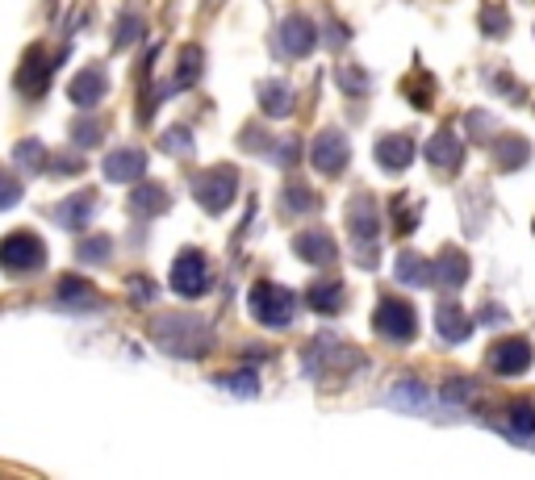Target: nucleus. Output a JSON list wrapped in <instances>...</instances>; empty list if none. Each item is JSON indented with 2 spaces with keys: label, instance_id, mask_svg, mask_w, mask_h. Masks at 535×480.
<instances>
[{
  "label": "nucleus",
  "instance_id": "nucleus-18",
  "mask_svg": "<svg viewBox=\"0 0 535 480\" xmlns=\"http://www.w3.org/2000/svg\"><path fill=\"white\" fill-rule=\"evenodd\" d=\"M435 330H439V339H444V343H464V339L473 334L469 309H460V305H439V309H435Z\"/></svg>",
  "mask_w": 535,
  "mask_h": 480
},
{
  "label": "nucleus",
  "instance_id": "nucleus-14",
  "mask_svg": "<svg viewBox=\"0 0 535 480\" xmlns=\"http://www.w3.org/2000/svg\"><path fill=\"white\" fill-rule=\"evenodd\" d=\"M293 251H297V259L314 263V268H327V263L335 259V238L327 230H306V234L293 238Z\"/></svg>",
  "mask_w": 535,
  "mask_h": 480
},
{
  "label": "nucleus",
  "instance_id": "nucleus-3",
  "mask_svg": "<svg viewBox=\"0 0 535 480\" xmlns=\"http://www.w3.org/2000/svg\"><path fill=\"white\" fill-rule=\"evenodd\" d=\"M46 263V243L34 234V230H17V234H5L0 243V268L9 276H26V272H38Z\"/></svg>",
  "mask_w": 535,
  "mask_h": 480
},
{
  "label": "nucleus",
  "instance_id": "nucleus-6",
  "mask_svg": "<svg viewBox=\"0 0 535 480\" xmlns=\"http://www.w3.org/2000/svg\"><path fill=\"white\" fill-rule=\"evenodd\" d=\"M372 326H377V334H385L389 343H410L414 330H418L414 305L402 301V297H385V301L377 305V314H372Z\"/></svg>",
  "mask_w": 535,
  "mask_h": 480
},
{
  "label": "nucleus",
  "instance_id": "nucleus-31",
  "mask_svg": "<svg viewBox=\"0 0 535 480\" xmlns=\"http://www.w3.org/2000/svg\"><path fill=\"white\" fill-rule=\"evenodd\" d=\"M218 384L222 389H230V393H243V397H255V372H226V376H218Z\"/></svg>",
  "mask_w": 535,
  "mask_h": 480
},
{
  "label": "nucleus",
  "instance_id": "nucleus-38",
  "mask_svg": "<svg viewBox=\"0 0 535 480\" xmlns=\"http://www.w3.org/2000/svg\"><path fill=\"white\" fill-rule=\"evenodd\" d=\"M113 38H118V46L138 42V38H143V21H138L134 13H126V17H122V26H118V34H113Z\"/></svg>",
  "mask_w": 535,
  "mask_h": 480
},
{
  "label": "nucleus",
  "instance_id": "nucleus-22",
  "mask_svg": "<svg viewBox=\"0 0 535 480\" xmlns=\"http://www.w3.org/2000/svg\"><path fill=\"white\" fill-rule=\"evenodd\" d=\"M260 105L268 117H289L293 113V88L285 80H264L260 84Z\"/></svg>",
  "mask_w": 535,
  "mask_h": 480
},
{
  "label": "nucleus",
  "instance_id": "nucleus-12",
  "mask_svg": "<svg viewBox=\"0 0 535 480\" xmlns=\"http://www.w3.org/2000/svg\"><path fill=\"white\" fill-rule=\"evenodd\" d=\"M460 159H464V147H460L456 130H435V138L427 142V163L435 172H456Z\"/></svg>",
  "mask_w": 535,
  "mask_h": 480
},
{
  "label": "nucleus",
  "instance_id": "nucleus-11",
  "mask_svg": "<svg viewBox=\"0 0 535 480\" xmlns=\"http://www.w3.org/2000/svg\"><path fill=\"white\" fill-rule=\"evenodd\" d=\"M347 226H352L356 243H377L381 234V213H377V201L372 197H352V205H347Z\"/></svg>",
  "mask_w": 535,
  "mask_h": 480
},
{
  "label": "nucleus",
  "instance_id": "nucleus-2",
  "mask_svg": "<svg viewBox=\"0 0 535 480\" xmlns=\"http://www.w3.org/2000/svg\"><path fill=\"white\" fill-rule=\"evenodd\" d=\"M247 305H251L255 322H264V326H272V330L289 326V322H293V314H297V297L289 293V288H281V284H268V280L251 288Z\"/></svg>",
  "mask_w": 535,
  "mask_h": 480
},
{
  "label": "nucleus",
  "instance_id": "nucleus-7",
  "mask_svg": "<svg viewBox=\"0 0 535 480\" xmlns=\"http://www.w3.org/2000/svg\"><path fill=\"white\" fill-rule=\"evenodd\" d=\"M172 288L180 297H205L209 293V263L201 251H180L172 263Z\"/></svg>",
  "mask_w": 535,
  "mask_h": 480
},
{
  "label": "nucleus",
  "instance_id": "nucleus-17",
  "mask_svg": "<svg viewBox=\"0 0 535 480\" xmlns=\"http://www.w3.org/2000/svg\"><path fill=\"white\" fill-rule=\"evenodd\" d=\"M377 163L385 167V172H406V167L414 163V142L410 134H385L377 142Z\"/></svg>",
  "mask_w": 535,
  "mask_h": 480
},
{
  "label": "nucleus",
  "instance_id": "nucleus-34",
  "mask_svg": "<svg viewBox=\"0 0 535 480\" xmlns=\"http://www.w3.org/2000/svg\"><path fill=\"white\" fill-rule=\"evenodd\" d=\"M159 147L172 151V155H189V151H193V134L184 130V126H172L164 138H159Z\"/></svg>",
  "mask_w": 535,
  "mask_h": 480
},
{
  "label": "nucleus",
  "instance_id": "nucleus-27",
  "mask_svg": "<svg viewBox=\"0 0 535 480\" xmlns=\"http://www.w3.org/2000/svg\"><path fill=\"white\" fill-rule=\"evenodd\" d=\"M59 297H63L67 305H80V309L97 305V293H92V284H84V280H76V276H67V280L59 284Z\"/></svg>",
  "mask_w": 535,
  "mask_h": 480
},
{
  "label": "nucleus",
  "instance_id": "nucleus-30",
  "mask_svg": "<svg viewBox=\"0 0 535 480\" xmlns=\"http://www.w3.org/2000/svg\"><path fill=\"white\" fill-rule=\"evenodd\" d=\"M197 76H201V51H197V46H184L180 71H176V88H189Z\"/></svg>",
  "mask_w": 535,
  "mask_h": 480
},
{
  "label": "nucleus",
  "instance_id": "nucleus-21",
  "mask_svg": "<svg viewBox=\"0 0 535 480\" xmlns=\"http://www.w3.org/2000/svg\"><path fill=\"white\" fill-rule=\"evenodd\" d=\"M92 209H97V197H92V192H76V197L55 205V222L67 226V230H80V226H88Z\"/></svg>",
  "mask_w": 535,
  "mask_h": 480
},
{
  "label": "nucleus",
  "instance_id": "nucleus-29",
  "mask_svg": "<svg viewBox=\"0 0 535 480\" xmlns=\"http://www.w3.org/2000/svg\"><path fill=\"white\" fill-rule=\"evenodd\" d=\"M427 389H423V384H414V380H406V384H398V389H393L389 393V401L393 405H410V410H423V405H427Z\"/></svg>",
  "mask_w": 535,
  "mask_h": 480
},
{
  "label": "nucleus",
  "instance_id": "nucleus-16",
  "mask_svg": "<svg viewBox=\"0 0 535 480\" xmlns=\"http://www.w3.org/2000/svg\"><path fill=\"white\" fill-rule=\"evenodd\" d=\"M147 172V155L143 151H134V147H122V151H113L105 159V176L113 184H130V180H143Z\"/></svg>",
  "mask_w": 535,
  "mask_h": 480
},
{
  "label": "nucleus",
  "instance_id": "nucleus-36",
  "mask_svg": "<svg viewBox=\"0 0 535 480\" xmlns=\"http://www.w3.org/2000/svg\"><path fill=\"white\" fill-rule=\"evenodd\" d=\"M21 201V180L9 176V172H0V209H13Z\"/></svg>",
  "mask_w": 535,
  "mask_h": 480
},
{
  "label": "nucleus",
  "instance_id": "nucleus-23",
  "mask_svg": "<svg viewBox=\"0 0 535 480\" xmlns=\"http://www.w3.org/2000/svg\"><path fill=\"white\" fill-rule=\"evenodd\" d=\"M393 272H398L402 284H414V288H423V284L435 280V276H431V263H427L423 255H414V251H402L398 263H393Z\"/></svg>",
  "mask_w": 535,
  "mask_h": 480
},
{
  "label": "nucleus",
  "instance_id": "nucleus-32",
  "mask_svg": "<svg viewBox=\"0 0 535 480\" xmlns=\"http://www.w3.org/2000/svg\"><path fill=\"white\" fill-rule=\"evenodd\" d=\"M335 80H339V88H343V92H352V96L368 92V76H364L360 67H352V63L339 67V71H335Z\"/></svg>",
  "mask_w": 535,
  "mask_h": 480
},
{
  "label": "nucleus",
  "instance_id": "nucleus-33",
  "mask_svg": "<svg viewBox=\"0 0 535 480\" xmlns=\"http://www.w3.org/2000/svg\"><path fill=\"white\" fill-rule=\"evenodd\" d=\"M17 163H21V167H30V172H42V167H46V151H42V142H34V138L21 142V147H17Z\"/></svg>",
  "mask_w": 535,
  "mask_h": 480
},
{
  "label": "nucleus",
  "instance_id": "nucleus-41",
  "mask_svg": "<svg viewBox=\"0 0 535 480\" xmlns=\"http://www.w3.org/2000/svg\"><path fill=\"white\" fill-rule=\"evenodd\" d=\"M481 26H485V34L498 38V34L510 30V21H506V13H498V9H485V13H481Z\"/></svg>",
  "mask_w": 535,
  "mask_h": 480
},
{
  "label": "nucleus",
  "instance_id": "nucleus-8",
  "mask_svg": "<svg viewBox=\"0 0 535 480\" xmlns=\"http://www.w3.org/2000/svg\"><path fill=\"white\" fill-rule=\"evenodd\" d=\"M310 159H314V167L322 176H335V172H343V167H347L352 151H347V138L339 130H322L314 138V147H310Z\"/></svg>",
  "mask_w": 535,
  "mask_h": 480
},
{
  "label": "nucleus",
  "instance_id": "nucleus-5",
  "mask_svg": "<svg viewBox=\"0 0 535 480\" xmlns=\"http://www.w3.org/2000/svg\"><path fill=\"white\" fill-rule=\"evenodd\" d=\"M235 192H239V176L230 172V167H209V172H201L193 180V197L205 213H222L235 201Z\"/></svg>",
  "mask_w": 535,
  "mask_h": 480
},
{
  "label": "nucleus",
  "instance_id": "nucleus-13",
  "mask_svg": "<svg viewBox=\"0 0 535 480\" xmlns=\"http://www.w3.org/2000/svg\"><path fill=\"white\" fill-rule=\"evenodd\" d=\"M431 276L439 288H448V293H456V288L469 280V259H464L456 247H444L439 251V259L431 263Z\"/></svg>",
  "mask_w": 535,
  "mask_h": 480
},
{
  "label": "nucleus",
  "instance_id": "nucleus-26",
  "mask_svg": "<svg viewBox=\"0 0 535 480\" xmlns=\"http://www.w3.org/2000/svg\"><path fill=\"white\" fill-rule=\"evenodd\" d=\"M527 155H531V151H527V142H523V138H498L494 159H498L502 172H515V167H523Z\"/></svg>",
  "mask_w": 535,
  "mask_h": 480
},
{
  "label": "nucleus",
  "instance_id": "nucleus-37",
  "mask_svg": "<svg viewBox=\"0 0 535 480\" xmlns=\"http://www.w3.org/2000/svg\"><path fill=\"white\" fill-rule=\"evenodd\" d=\"M101 122H76V130H72V138H76V147H97L101 142Z\"/></svg>",
  "mask_w": 535,
  "mask_h": 480
},
{
  "label": "nucleus",
  "instance_id": "nucleus-1",
  "mask_svg": "<svg viewBox=\"0 0 535 480\" xmlns=\"http://www.w3.org/2000/svg\"><path fill=\"white\" fill-rule=\"evenodd\" d=\"M155 334V343L164 347L168 355H184V359H197L205 355L209 347H214V334H209V326L193 314H168V318H159L151 326Z\"/></svg>",
  "mask_w": 535,
  "mask_h": 480
},
{
  "label": "nucleus",
  "instance_id": "nucleus-39",
  "mask_svg": "<svg viewBox=\"0 0 535 480\" xmlns=\"http://www.w3.org/2000/svg\"><path fill=\"white\" fill-rule=\"evenodd\" d=\"M80 259H84V263H101V259H109V238H88V243L80 247Z\"/></svg>",
  "mask_w": 535,
  "mask_h": 480
},
{
  "label": "nucleus",
  "instance_id": "nucleus-4",
  "mask_svg": "<svg viewBox=\"0 0 535 480\" xmlns=\"http://www.w3.org/2000/svg\"><path fill=\"white\" fill-rule=\"evenodd\" d=\"M356 364H360V355L347 347V343L331 339V334H318L314 347L306 351V372L310 376H339V372L356 368Z\"/></svg>",
  "mask_w": 535,
  "mask_h": 480
},
{
  "label": "nucleus",
  "instance_id": "nucleus-28",
  "mask_svg": "<svg viewBox=\"0 0 535 480\" xmlns=\"http://www.w3.org/2000/svg\"><path fill=\"white\" fill-rule=\"evenodd\" d=\"M393 226H398V234H410L418 226V201L414 197H393Z\"/></svg>",
  "mask_w": 535,
  "mask_h": 480
},
{
  "label": "nucleus",
  "instance_id": "nucleus-25",
  "mask_svg": "<svg viewBox=\"0 0 535 480\" xmlns=\"http://www.w3.org/2000/svg\"><path fill=\"white\" fill-rule=\"evenodd\" d=\"M506 430L515 435L519 443H531L535 439V405L531 401H515L506 414Z\"/></svg>",
  "mask_w": 535,
  "mask_h": 480
},
{
  "label": "nucleus",
  "instance_id": "nucleus-10",
  "mask_svg": "<svg viewBox=\"0 0 535 480\" xmlns=\"http://www.w3.org/2000/svg\"><path fill=\"white\" fill-rule=\"evenodd\" d=\"M490 368L498 376H523L531 368V343L527 339H502V343H494Z\"/></svg>",
  "mask_w": 535,
  "mask_h": 480
},
{
  "label": "nucleus",
  "instance_id": "nucleus-20",
  "mask_svg": "<svg viewBox=\"0 0 535 480\" xmlns=\"http://www.w3.org/2000/svg\"><path fill=\"white\" fill-rule=\"evenodd\" d=\"M105 88H109V80H105V67H84L80 76L72 80V88H67V92H72V101H76V105L92 109V105H97L101 96H105Z\"/></svg>",
  "mask_w": 535,
  "mask_h": 480
},
{
  "label": "nucleus",
  "instance_id": "nucleus-15",
  "mask_svg": "<svg viewBox=\"0 0 535 480\" xmlns=\"http://www.w3.org/2000/svg\"><path fill=\"white\" fill-rule=\"evenodd\" d=\"M281 51L293 55V59L314 51V21L310 17H301V13L285 17V26H281Z\"/></svg>",
  "mask_w": 535,
  "mask_h": 480
},
{
  "label": "nucleus",
  "instance_id": "nucleus-40",
  "mask_svg": "<svg viewBox=\"0 0 535 480\" xmlns=\"http://www.w3.org/2000/svg\"><path fill=\"white\" fill-rule=\"evenodd\" d=\"M444 397L456 401V405H464V401H473V397H477V389H473L469 380H460V376H456V380L448 384V389H444Z\"/></svg>",
  "mask_w": 535,
  "mask_h": 480
},
{
  "label": "nucleus",
  "instance_id": "nucleus-35",
  "mask_svg": "<svg viewBox=\"0 0 535 480\" xmlns=\"http://www.w3.org/2000/svg\"><path fill=\"white\" fill-rule=\"evenodd\" d=\"M285 205H289V209H306V213H314V209H318V197H314L310 188L289 184V192H285Z\"/></svg>",
  "mask_w": 535,
  "mask_h": 480
},
{
  "label": "nucleus",
  "instance_id": "nucleus-19",
  "mask_svg": "<svg viewBox=\"0 0 535 480\" xmlns=\"http://www.w3.org/2000/svg\"><path fill=\"white\" fill-rule=\"evenodd\" d=\"M168 209H172L168 188H159V184H138L134 188V197H130L134 218H159V213H168Z\"/></svg>",
  "mask_w": 535,
  "mask_h": 480
},
{
  "label": "nucleus",
  "instance_id": "nucleus-9",
  "mask_svg": "<svg viewBox=\"0 0 535 480\" xmlns=\"http://www.w3.org/2000/svg\"><path fill=\"white\" fill-rule=\"evenodd\" d=\"M59 55H46L42 46H34V51L21 59V71H17V88L26 92V96H42L46 92V80H51V71H55Z\"/></svg>",
  "mask_w": 535,
  "mask_h": 480
},
{
  "label": "nucleus",
  "instance_id": "nucleus-24",
  "mask_svg": "<svg viewBox=\"0 0 535 480\" xmlns=\"http://www.w3.org/2000/svg\"><path fill=\"white\" fill-rule=\"evenodd\" d=\"M306 305L314 314H335V309H343V288L335 280H318V284H310Z\"/></svg>",
  "mask_w": 535,
  "mask_h": 480
}]
</instances>
